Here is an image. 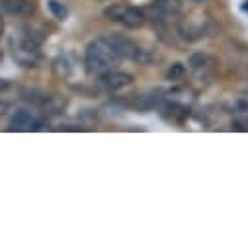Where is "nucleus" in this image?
Wrapping results in <instances>:
<instances>
[{"instance_id": "nucleus-1", "label": "nucleus", "mask_w": 248, "mask_h": 248, "mask_svg": "<svg viewBox=\"0 0 248 248\" xmlns=\"http://www.w3.org/2000/svg\"><path fill=\"white\" fill-rule=\"evenodd\" d=\"M119 53L117 49L111 45V41L108 37H100L94 39L84 55V63H86V71L90 75H98L102 77L104 73L111 71L117 63H119Z\"/></svg>"}, {"instance_id": "nucleus-2", "label": "nucleus", "mask_w": 248, "mask_h": 248, "mask_svg": "<svg viewBox=\"0 0 248 248\" xmlns=\"http://www.w3.org/2000/svg\"><path fill=\"white\" fill-rule=\"evenodd\" d=\"M12 55L16 63L22 67H39L41 63V51H39V41L31 35H18L10 41Z\"/></svg>"}, {"instance_id": "nucleus-3", "label": "nucleus", "mask_w": 248, "mask_h": 248, "mask_svg": "<svg viewBox=\"0 0 248 248\" xmlns=\"http://www.w3.org/2000/svg\"><path fill=\"white\" fill-rule=\"evenodd\" d=\"M104 16L109 22H115L127 30H137L145 24V14L139 8L129 6V4H111L104 10Z\"/></svg>"}, {"instance_id": "nucleus-4", "label": "nucleus", "mask_w": 248, "mask_h": 248, "mask_svg": "<svg viewBox=\"0 0 248 248\" xmlns=\"http://www.w3.org/2000/svg\"><path fill=\"white\" fill-rule=\"evenodd\" d=\"M108 39L117 49L121 59H131V61H137V63H149L151 61L147 49H143L141 45H137L135 41H131L127 37H108Z\"/></svg>"}, {"instance_id": "nucleus-5", "label": "nucleus", "mask_w": 248, "mask_h": 248, "mask_svg": "<svg viewBox=\"0 0 248 248\" xmlns=\"http://www.w3.org/2000/svg\"><path fill=\"white\" fill-rule=\"evenodd\" d=\"M207 28H209V22L205 18L192 16V18H186L180 24V35L188 41H196V39H202L203 35H207Z\"/></svg>"}, {"instance_id": "nucleus-6", "label": "nucleus", "mask_w": 248, "mask_h": 248, "mask_svg": "<svg viewBox=\"0 0 248 248\" xmlns=\"http://www.w3.org/2000/svg\"><path fill=\"white\" fill-rule=\"evenodd\" d=\"M41 127V119L35 117L28 109H18L10 119V129L12 131H37Z\"/></svg>"}, {"instance_id": "nucleus-7", "label": "nucleus", "mask_w": 248, "mask_h": 248, "mask_svg": "<svg viewBox=\"0 0 248 248\" xmlns=\"http://www.w3.org/2000/svg\"><path fill=\"white\" fill-rule=\"evenodd\" d=\"M0 12L12 18H28L33 14L31 0H0Z\"/></svg>"}, {"instance_id": "nucleus-8", "label": "nucleus", "mask_w": 248, "mask_h": 248, "mask_svg": "<svg viewBox=\"0 0 248 248\" xmlns=\"http://www.w3.org/2000/svg\"><path fill=\"white\" fill-rule=\"evenodd\" d=\"M131 75H127V73H121V71H108V73H104L102 75V86L106 88V90H109V92H117V90H123L125 86H129L131 84Z\"/></svg>"}, {"instance_id": "nucleus-9", "label": "nucleus", "mask_w": 248, "mask_h": 248, "mask_svg": "<svg viewBox=\"0 0 248 248\" xmlns=\"http://www.w3.org/2000/svg\"><path fill=\"white\" fill-rule=\"evenodd\" d=\"M155 10L162 16H176L182 10V2L180 0H156Z\"/></svg>"}, {"instance_id": "nucleus-10", "label": "nucleus", "mask_w": 248, "mask_h": 248, "mask_svg": "<svg viewBox=\"0 0 248 248\" xmlns=\"http://www.w3.org/2000/svg\"><path fill=\"white\" fill-rule=\"evenodd\" d=\"M53 71H55V75H59V77L65 78V77L71 75L73 67H71V63H69L67 57H59V59H55V63H53Z\"/></svg>"}, {"instance_id": "nucleus-11", "label": "nucleus", "mask_w": 248, "mask_h": 248, "mask_svg": "<svg viewBox=\"0 0 248 248\" xmlns=\"http://www.w3.org/2000/svg\"><path fill=\"white\" fill-rule=\"evenodd\" d=\"M47 6L51 10V14L57 18V20H67L69 16V10L63 2H59V0H47Z\"/></svg>"}, {"instance_id": "nucleus-12", "label": "nucleus", "mask_w": 248, "mask_h": 248, "mask_svg": "<svg viewBox=\"0 0 248 248\" xmlns=\"http://www.w3.org/2000/svg\"><path fill=\"white\" fill-rule=\"evenodd\" d=\"M184 75V67L180 65V63H176L170 71H168V77H172V78H176V77H182Z\"/></svg>"}, {"instance_id": "nucleus-13", "label": "nucleus", "mask_w": 248, "mask_h": 248, "mask_svg": "<svg viewBox=\"0 0 248 248\" xmlns=\"http://www.w3.org/2000/svg\"><path fill=\"white\" fill-rule=\"evenodd\" d=\"M6 109H8V104H6L2 98H0V113H4Z\"/></svg>"}, {"instance_id": "nucleus-14", "label": "nucleus", "mask_w": 248, "mask_h": 248, "mask_svg": "<svg viewBox=\"0 0 248 248\" xmlns=\"http://www.w3.org/2000/svg\"><path fill=\"white\" fill-rule=\"evenodd\" d=\"M242 10L248 12V0H244V4H242Z\"/></svg>"}, {"instance_id": "nucleus-15", "label": "nucleus", "mask_w": 248, "mask_h": 248, "mask_svg": "<svg viewBox=\"0 0 248 248\" xmlns=\"http://www.w3.org/2000/svg\"><path fill=\"white\" fill-rule=\"evenodd\" d=\"M192 2H205V0H192Z\"/></svg>"}]
</instances>
